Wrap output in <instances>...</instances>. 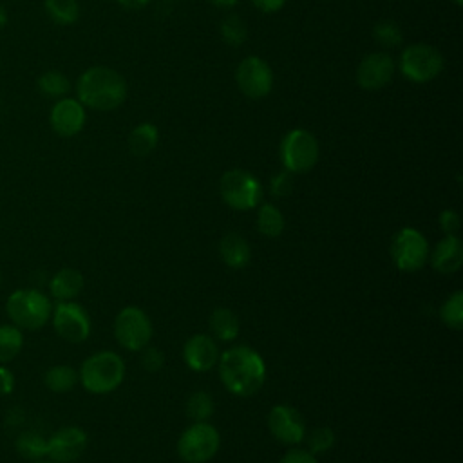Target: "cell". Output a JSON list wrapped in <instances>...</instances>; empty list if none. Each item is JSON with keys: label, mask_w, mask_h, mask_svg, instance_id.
<instances>
[{"label": "cell", "mask_w": 463, "mask_h": 463, "mask_svg": "<svg viewBox=\"0 0 463 463\" xmlns=\"http://www.w3.org/2000/svg\"><path fill=\"white\" fill-rule=\"evenodd\" d=\"M222 385L235 396L255 394L266 380V365L260 354L248 345L226 349L217 362Z\"/></svg>", "instance_id": "1"}, {"label": "cell", "mask_w": 463, "mask_h": 463, "mask_svg": "<svg viewBox=\"0 0 463 463\" xmlns=\"http://www.w3.org/2000/svg\"><path fill=\"white\" fill-rule=\"evenodd\" d=\"M76 99L94 110H114L127 98L123 76L105 65H96L81 72L76 81Z\"/></svg>", "instance_id": "2"}, {"label": "cell", "mask_w": 463, "mask_h": 463, "mask_svg": "<svg viewBox=\"0 0 463 463\" xmlns=\"http://www.w3.org/2000/svg\"><path fill=\"white\" fill-rule=\"evenodd\" d=\"M5 313L11 324L22 331H36L51 320L52 302L36 288H18L7 297Z\"/></svg>", "instance_id": "3"}, {"label": "cell", "mask_w": 463, "mask_h": 463, "mask_svg": "<svg viewBox=\"0 0 463 463\" xmlns=\"http://www.w3.org/2000/svg\"><path fill=\"white\" fill-rule=\"evenodd\" d=\"M125 364L114 351H98L87 356L78 371V382L92 394H107L121 385Z\"/></svg>", "instance_id": "4"}, {"label": "cell", "mask_w": 463, "mask_h": 463, "mask_svg": "<svg viewBox=\"0 0 463 463\" xmlns=\"http://www.w3.org/2000/svg\"><path fill=\"white\" fill-rule=\"evenodd\" d=\"M221 445V436L208 421H194L177 439V454L184 463L210 461Z\"/></svg>", "instance_id": "5"}, {"label": "cell", "mask_w": 463, "mask_h": 463, "mask_svg": "<svg viewBox=\"0 0 463 463\" xmlns=\"http://www.w3.org/2000/svg\"><path fill=\"white\" fill-rule=\"evenodd\" d=\"M391 259L400 271L414 273L429 260V242L425 235L416 228H402L391 241Z\"/></svg>", "instance_id": "6"}, {"label": "cell", "mask_w": 463, "mask_h": 463, "mask_svg": "<svg viewBox=\"0 0 463 463\" xmlns=\"http://www.w3.org/2000/svg\"><path fill=\"white\" fill-rule=\"evenodd\" d=\"M219 192L230 208L241 212L259 206L262 197V186L257 177L241 168H233L222 174L219 181Z\"/></svg>", "instance_id": "7"}, {"label": "cell", "mask_w": 463, "mask_h": 463, "mask_svg": "<svg viewBox=\"0 0 463 463\" xmlns=\"http://www.w3.org/2000/svg\"><path fill=\"white\" fill-rule=\"evenodd\" d=\"M280 159L289 174H304L318 161V143L304 128L288 132L280 143Z\"/></svg>", "instance_id": "8"}, {"label": "cell", "mask_w": 463, "mask_h": 463, "mask_svg": "<svg viewBox=\"0 0 463 463\" xmlns=\"http://www.w3.org/2000/svg\"><path fill=\"white\" fill-rule=\"evenodd\" d=\"M114 336L127 351H141L152 338V322L137 306L123 307L114 320Z\"/></svg>", "instance_id": "9"}, {"label": "cell", "mask_w": 463, "mask_h": 463, "mask_svg": "<svg viewBox=\"0 0 463 463\" xmlns=\"http://www.w3.org/2000/svg\"><path fill=\"white\" fill-rule=\"evenodd\" d=\"M443 69V56L432 45L412 43L405 47L400 58V71L414 83L434 80Z\"/></svg>", "instance_id": "10"}, {"label": "cell", "mask_w": 463, "mask_h": 463, "mask_svg": "<svg viewBox=\"0 0 463 463\" xmlns=\"http://www.w3.org/2000/svg\"><path fill=\"white\" fill-rule=\"evenodd\" d=\"M51 322L58 336L71 344H81L90 335V317L85 307L74 300L56 302V306H52Z\"/></svg>", "instance_id": "11"}, {"label": "cell", "mask_w": 463, "mask_h": 463, "mask_svg": "<svg viewBox=\"0 0 463 463\" xmlns=\"http://www.w3.org/2000/svg\"><path fill=\"white\" fill-rule=\"evenodd\" d=\"M235 81L248 98H264L273 87V72L269 65L259 56L244 58L235 71Z\"/></svg>", "instance_id": "12"}, {"label": "cell", "mask_w": 463, "mask_h": 463, "mask_svg": "<svg viewBox=\"0 0 463 463\" xmlns=\"http://www.w3.org/2000/svg\"><path fill=\"white\" fill-rule=\"evenodd\" d=\"M87 432L76 425L58 429L47 438L45 456L52 463H72L87 449Z\"/></svg>", "instance_id": "13"}, {"label": "cell", "mask_w": 463, "mask_h": 463, "mask_svg": "<svg viewBox=\"0 0 463 463\" xmlns=\"http://www.w3.org/2000/svg\"><path fill=\"white\" fill-rule=\"evenodd\" d=\"M268 429L271 436L289 447L298 445L304 439L306 427L300 412L291 405H275L268 414Z\"/></svg>", "instance_id": "14"}, {"label": "cell", "mask_w": 463, "mask_h": 463, "mask_svg": "<svg viewBox=\"0 0 463 463\" xmlns=\"http://www.w3.org/2000/svg\"><path fill=\"white\" fill-rule=\"evenodd\" d=\"M85 107L76 98H60L49 114L51 128L61 137H72L85 127Z\"/></svg>", "instance_id": "15"}, {"label": "cell", "mask_w": 463, "mask_h": 463, "mask_svg": "<svg viewBox=\"0 0 463 463\" xmlns=\"http://www.w3.org/2000/svg\"><path fill=\"white\" fill-rule=\"evenodd\" d=\"M394 74V61L387 52L367 54L356 69V83L365 90L385 87Z\"/></svg>", "instance_id": "16"}, {"label": "cell", "mask_w": 463, "mask_h": 463, "mask_svg": "<svg viewBox=\"0 0 463 463\" xmlns=\"http://www.w3.org/2000/svg\"><path fill=\"white\" fill-rule=\"evenodd\" d=\"M219 345L210 335H192L183 345V360L195 373H206L219 362Z\"/></svg>", "instance_id": "17"}, {"label": "cell", "mask_w": 463, "mask_h": 463, "mask_svg": "<svg viewBox=\"0 0 463 463\" xmlns=\"http://www.w3.org/2000/svg\"><path fill=\"white\" fill-rule=\"evenodd\" d=\"M430 266L443 275L456 273L463 264V242L458 235H445L438 241L432 251H429Z\"/></svg>", "instance_id": "18"}, {"label": "cell", "mask_w": 463, "mask_h": 463, "mask_svg": "<svg viewBox=\"0 0 463 463\" xmlns=\"http://www.w3.org/2000/svg\"><path fill=\"white\" fill-rule=\"evenodd\" d=\"M83 275L76 268H61L49 280V293L56 302L74 300L83 289Z\"/></svg>", "instance_id": "19"}, {"label": "cell", "mask_w": 463, "mask_h": 463, "mask_svg": "<svg viewBox=\"0 0 463 463\" xmlns=\"http://www.w3.org/2000/svg\"><path fill=\"white\" fill-rule=\"evenodd\" d=\"M219 255L228 268L241 269L250 262L251 250L241 233L230 232L219 242Z\"/></svg>", "instance_id": "20"}, {"label": "cell", "mask_w": 463, "mask_h": 463, "mask_svg": "<svg viewBox=\"0 0 463 463\" xmlns=\"http://www.w3.org/2000/svg\"><path fill=\"white\" fill-rule=\"evenodd\" d=\"M208 324H210L212 336L215 340H221V342L235 340L237 335H239V329H241L237 315L232 309H228V307L213 309L212 315H210Z\"/></svg>", "instance_id": "21"}, {"label": "cell", "mask_w": 463, "mask_h": 463, "mask_svg": "<svg viewBox=\"0 0 463 463\" xmlns=\"http://www.w3.org/2000/svg\"><path fill=\"white\" fill-rule=\"evenodd\" d=\"M159 141V130L154 123H139L128 136V150L136 157L148 156Z\"/></svg>", "instance_id": "22"}, {"label": "cell", "mask_w": 463, "mask_h": 463, "mask_svg": "<svg viewBox=\"0 0 463 463\" xmlns=\"http://www.w3.org/2000/svg\"><path fill=\"white\" fill-rule=\"evenodd\" d=\"M43 383L52 392H69L78 383V371L71 365H51L43 374Z\"/></svg>", "instance_id": "23"}, {"label": "cell", "mask_w": 463, "mask_h": 463, "mask_svg": "<svg viewBox=\"0 0 463 463\" xmlns=\"http://www.w3.org/2000/svg\"><path fill=\"white\" fill-rule=\"evenodd\" d=\"M24 347V331L13 324H0V365L14 360Z\"/></svg>", "instance_id": "24"}, {"label": "cell", "mask_w": 463, "mask_h": 463, "mask_svg": "<svg viewBox=\"0 0 463 463\" xmlns=\"http://www.w3.org/2000/svg\"><path fill=\"white\" fill-rule=\"evenodd\" d=\"M284 226H286L284 215L275 204L266 203V204L259 206V210H257V230L264 237H269V239L279 237L284 232Z\"/></svg>", "instance_id": "25"}, {"label": "cell", "mask_w": 463, "mask_h": 463, "mask_svg": "<svg viewBox=\"0 0 463 463\" xmlns=\"http://www.w3.org/2000/svg\"><path fill=\"white\" fill-rule=\"evenodd\" d=\"M16 450L22 458L38 461V459L45 458L47 438H43L42 434H38L34 430H25L16 438Z\"/></svg>", "instance_id": "26"}, {"label": "cell", "mask_w": 463, "mask_h": 463, "mask_svg": "<svg viewBox=\"0 0 463 463\" xmlns=\"http://www.w3.org/2000/svg\"><path fill=\"white\" fill-rule=\"evenodd\" d=\"M439 318L450 329L459 331L463 327V291L461 289L454 291L443 300L439 307Z\"/></svg>", "instance_id": "27"}, {"label": "cell", "mask_w": 463, "mask_h": 463, "mask_svg": "<svg viewBox=\"0 0 463 463\" xmlns=\"http://www.w3.org/2000/svg\"><path fill=\"white\" fill-rule=\"evenodd\" d=\"M43 5L49 18L60 25H71L80 16V5L76 0H45Z\"/></svg>", "instance_id": "28"}, {"label": "cell", "mask_w": 463, "mask_h": 463, "mask_svg": "<svg viewBox=\"0 0 463 463\" xmlns=\"http://www.w3.org/2000/svg\"><path fill=\"white\" fill-rule=\"evenodd\" d=\"M38 90L47 98H63L71 90V83L60 71H45L38 81Z\"/></svg>", "instance_id": "29"}, {"label": "cell", "mask_w": 463, "mask_h": 463, "mask_svg": "<svg viewBox=\"0 0 463 463\" xmlns=\"http://www.w3.org/2000/svg\"><path fill=\"white\" fill-rule=\"evenodd\" d=\"M213 412V400L204 391H195L186 402V414L192 421H208Z\"/></svg>", "instance_id": "30"}, {"label": "cell", "mask_w": 463, "mask_h": 463, "mask_svg": "<svg viewBox=\"0 0 463 463\" xmlns=\"http://www.w3.org/2000/svg\"><path fill=\"white\" fill-rule=\"evenodd\" d=\"M221 36L230 45H241L248 36V27L239 16L230 14L221 22Z\"/></svg>", "instance_id": "31"}, {"label": "cell", "mask_w": 463, "mask_h": 463, "mask_svg": "<svg viewBox=\"0 0 463 463\" xmlns=\"http://www.w3.org/2000/svg\"><path fill=\"white\" fill-rule=\"evenodd\" d=\"M335 445V432L329 427H317L307 436V450L311 454H322Z\"/></svg>", "instance_id": "32"}, {"label": "cell", "mask_w": 463, "mask_h": 463, "mask_svg": "<svg viewBox=\"0 0 463 463\" xmlns=\"http://www.w3.org/2000/svg\"><path fill=\"white\" fill-rule=\"evenodd\" d=\"M373 36L383 45V47H396L398 43H402V31L398 27V24L391 22V20H383L378 22L373 29Z\"/></svg>", "instance_id": "33"}, {"label": "cell", "mask_w": 463, "mask_h": 463, "mask_svg": "<svg viewBox=\"0 0 463 463\" xmlns=\"http://www.w3.org/2000/svg\"><path fill=\"white\" fill-rule=\"evenodd\" d=\"M291 188H293V179H291V174L288 170L279 172L269 181V192L275 197H286L291 192Z\"/></svg>", "instance_id": "34"}, {"label": "cell", "mask_w": 463, "mask_h": 463, "mask_svg": "<svg viewBox=\"0 0 463 463\" xmlns=\"http://www.w3.org/2000/svg\"><path fill=\"white\" fill-rule=\"evenodd\" d=\"M163 364H165V356H163V353L159 349L148 347V345L145 349H141V365L148 373L159 371L163 367Z\"/></svg>", "instance_id": "35"}, {"label": "cell", "mask_w": 463, "mask_h": 463, "mask_svg": "<svg viewBox=\"0 0 463 463\" xmlns=\"http://www.w3.org/2000/svg\"><path fill=\"white\" fill-rule=\"evenodd\" d=\"M459 224H461V219H459V213L454 212V210H443L439 213V228L445 235H458L459 232Z\"/></svg>", "instance_id": "36"}, {"label": "cell", "mask_w": 463, "mask_h": 463, "mask_svg": "<svg viewBox=\"0 0 463 463\" xmlns=\"http://www.w3.org/2000/svg\"><path fill=\"white\" fill-rule=\"evenodd\" d=\"M280 463H318V459H317L315 454H311L307 449H298V447H295V449H289V450L282 456Z\"/></svg>", "instance_id": "37"}, {"label": "cell", "mask_w": 463, "mask_h": 463, "mask_svg": "<svg viewBox=\"0 0 463 463\" xmlns=\"http://www.w3.org/2000/svg\"><path fill=\"white\" fill-rule=\"evenodd\" d=\"M14 389V374L11 373V369H7V365H0V394L7 396L11 394Z\"/></svg>", "instance_id": "38"}, {"label": "cell", "mask_w": 463, "mask_h": 463, "mask_svg": "<svg viewBox=\"0 0 463 463\" xmlns=\"http://www.w3.org/2000/svg\"><path fill=\"white\" fill-rule=\"evenodd\" d=\"M286 0H251V4L262 13H275L284 5Z\"/></svg>", "instance_id": "39"}, {"label": "cell", "mask_w": 463, "mask_h": 463, "mask_svg": "<svg viewBox=\"0 0 463 463\" xmlns=\"http://www.w3.org/2000/svg\"><path fill=\"white\" fill-rule=\"evenodd\" d=\"M150 0H118V4L128 11H137L143 9Z\"/></svg>", "instance_id": "40"}, {"label": "cell", "mask_w": 463, "mask_h": 463, "mask_svg": "<svg viewBox=\"0 0 463 463\" xmlns=\"http://www.w3.org/2000/svg\"><path fill=\"white\" fill-rule=\"evenodd\" d=\"M213 5H217V7H232V5H235L239 0H210Z\"/></svg>", "instance_id": "41"}, {"label": "cell", "mask_w": 463, "mask_h": 463, "mask_svg": "<svg viewBox=\"0 0 463 463\" xmlns=\"http://www.w3.org/2000/svg\"><path fill=\"white\" fill-rule=\"evenodd\" d=\"M5 24H7V11H5V7L0 4V29H4Z\"/></svg>", "instance_id": "42"}, {"label": "cell", "mask_w": 463, "mask_h": 463, "mask_svg": "<svg viewBox=\"0 0 463 463\" xmlns=\"http://www.w3.org/2000/svg\"><path fill=\"white\" fill-rule=\"evenodd\" d=\"M33 463H52V461H42V459H38V461H33Z\"/></svg>", "instance_id": "43"}, {"label": "cell", "mask_w": 463, "mask_h": 463, "mask_svg": "<svg viewBox=\"0 0 463 463\" xmlns=\"http://www.w3.org/2000/svg\"><path fill=\"white\" fill-rule=\"evenodd\" d=\"M454 2H456V4H458V5H459V4H461V2H463V0H454Z\"/></svg>", "instance_id": "44"}, {"label": "cell", "mask_w": 463, "mask_h": 463, "mask_svg": "<svg viewBox=\"0 0 463 463\" xmlns=\"http://www.w3.org/2000/svg\"><path fill=\"white\" fill-rule=\"evenodd\" d=\"M0 282H2V271H0Z\"/></svg>", "instance_id": "45"}]
</instances>
